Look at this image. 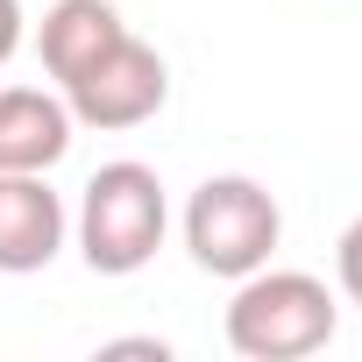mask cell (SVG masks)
Listing matches in <instances>:
<instances>
[{"label":"cell","instance_id":"obj_1","mask_svg":"<svg viewBox=\"0 0 362 362\" xmlns=\"http://www.w3.org/2000/svg\"><path fill=\"white\" fill-rule=\"evenodd\" d=\"M341 327V305L327 291V277L313 270H249L235 277V298H228V348L242 362H305L334 341Z\"/></svg>","mask_w":362,"mask_h":362},{"label":"cell","instance_id":"obj_2","mask_svg":"<svg viewBox=\"0 0 362 362\" xmlns=\"http://www.w3.org/2000/svg\"><path fill=\"white\" fill-rule=\"evenodd\" d=\"M170 228V199H163V177L135 156L100 163L78 192V256L93 277H135Z\"/></svg>","mask_w":362,"mask_h":362},{"label":"cell","instance_id":"obj_3","mask_svg":"<svg viewBox=\"0 0 362 362\" xmlns=\"http://www.w3.org/2000/svg\"><path fill=\"white\" fill-rule=\"evenodd\" d=\"M277 242H284V214H277V199L256 185V177H242V170L206 177V185L185 199V249H192V263L206 277H228L235 284V277L263 270L277 256Z\"/></svg>","mask_w":362,"mask_h":362},{"label":"cell","instance_id":"obj_4","mask_svg":"<svg viewBox=\"0 0 362 362\" xmlns=\"http://www.w3.org/2000/svg\"><path fill=\"white\" fill-rule=\"evenodd\" d=\"M57 93H64V107H71L78 128L121 135V128H142V121L163 114V100H170V64H163L142 36L121 29V36H114L86 71H71Z\"/></svg>","mask_w":362,"mask_h":362},{"label":"cell","instance_id":"obj_5","mask_svg":"<svg viewBox=\"0 0 362 362\" xmlns=\"http://www.w3.org/2000/svg\"><path fill=\"white\" fill-rule=\"evenodd\" d=\"M64 235H71V214L50 192V170H0V270L8 277L50 270Z\"/></svg>","mask_w":362,"mask_h":362},{"label":"cell","instance_id":"obj_6","mask_svg":"<svg viewBox=\"0 0 362 362\" xmlns=\"http://www.w3.org/2000/svg\"><path fill=\"white\" fill-rule=\"evenodd\" d=\"M71 107L43 86H0V170H57L71 149Z\"/></svg>","mask_w":362,"mask_h":362},{"label":"cell","instance_id":"obj_7","mask_svg":"<svg viewBox=\"0 0 362 362\" xmlns=\"http://www.w3.org/2000/svg\"><path fill=\"white\" fill-rule=\"evenodd\" d=\"M121 8L114 0H50L43 8V29H36V50H43V71L64 86L71 71H86L114 36H121Z\"/></svg>","mask_w":362,"mask_h":362},{"label":"cell","instance_id":"obj_8","mask_svg":"<svg viewBox=\"0 0 362 362\" xmlns=\"http://www.w3.org/2000/svg\"><path fill=\"white\" fill-rule=\"evenodd\" d=\"M334 277H341V291H348V305H362V214L341 228V242H334Z\"/></svg>","mask_w":362,"mask_h":362},{"label":"cell","instance_id":"obj_9","mask_svg":"<svg viewBox=\"0 0 362 362\" xmlns=\"http://www.w3.org/2000/svg\"><path fill=\"white\" fill-rule=\"evenodd\" d=\"M22 50V0H0V64Z\"/></svg>","mask_w":362,"mask_h":362},{"label":"cell","instance_id":"obj_10","mask_svg":"<svg viewBox=\"0 0 362 362\" xmlns=\"http://www.w3.org/2000/svg\"><path fill=\"white\" fill-rule=\"evenodd\" d=\"M100 355H149V362H170V341H107Z\"/></svg>","mask_w":362,"mask_h":362}]
</instances>
